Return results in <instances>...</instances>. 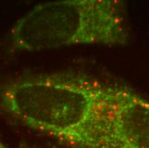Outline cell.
I'll list each match as a JSON object with an SVG mask.
<instances>
[{"label": "cell", "instance_id": "1", "mask_svg": "<svg viewBox=\"0 0 149 148\" xmlns=\"http://www.w3.org/2000/svg\"><path fill=\"white\" fill-rule=\"evenodd\" d=\"M109 84L70 74L20 77L0 88V106L20 123L74 148H107Z\"/></svg>", "mask_w": 149, "mask_h": 148}, {"label": "cell", "instance_id": "2", "mask_svg": "<svg viewBox=\"0 0 149 148\" xmlns=\"http://www.w3.org/2000/svg\"><path fill=\"white\" fill-rule=\"evenodd\" d=\"M18 51H41L72 45H123L130 33L118 0H59L36 5L9 33Z\"/></svg>", "mask_w": 149, "mask_h": 148}, {"label": "cell", "instance_id": "3", "mask_svg": "<svg viewBox=\"0 0 149 148\" xmlns=\"http://www.w3.org/2000/svg\"><path fill=\"white\" fill-rule=\"evenodd\" d=\"M104 131L107 148H149V100L125 87L109 84Z\"/></svg>", "mask_w": 149, "mask_h": 148}, {"label": "cell", "instance_id": "4", "mask_svg": "<svg viewBox=\"0 0 149 148\" xmlns=\"http://www.w3.org/2000/svg\"><path fill=\"white\" fill-rule=\"evenodd\" d=\"M0 148H8L4 144H3V142L1 140V139H0Z\"/></svg>", "mask_w": 149, "mask_h": 148}]
</instances>
